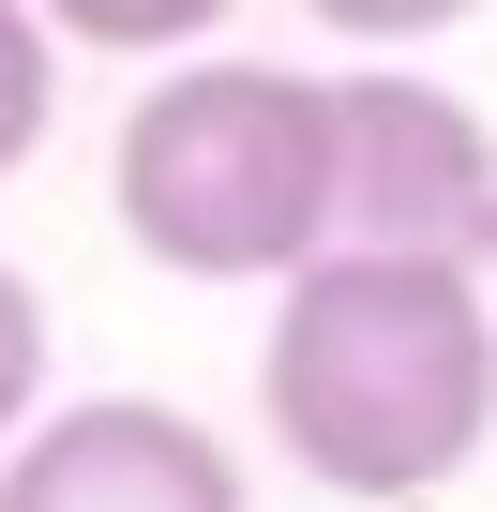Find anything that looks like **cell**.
<instances>
[{
	"mask_svg": "<svg viewBox=\"0 0 497 512\" xmlns=\"http://www.w3.org/2000/svg\"><path fill=\"white\" fill-rule=\"evenodd\" d=\"M257 407L332 497H437L497 437V287L482 256H302L257 347Z\"/></svg>",
	"mask_w": 497,
	"mask_h": 512,
	"instance_id": "1",
	"label": "cell"
},
{
	"mask_svg": "<svg viewBox=\"0 0 497 512\" xmlns=\"http://www.w3.org/2000/svg\"><path fill=\"white\" fill-rule=\"evenodd\" d=\"M121 226L181 287H287L332 256V76L181 61L121 121Z\"/></svg>",
	"mask_w": 497,
	"mask_h": 512,
	"instance_id": "2",
	"label": "cell"
},
{
	"mask_svg": "<svg viewBox=\"0 0 497 512\" xmlns=\"http://www.w3.org/2000/svg\"><path fill=\"white\" fill-rule=\"evenodd\" d=\"M332 241L497 256V136L437 76H332Z\"/></svg>",
	"mask_w": 497,
	"mask_h": 512,
	"instance_id": "3",
	"label": "cell"
},
{
	"mask_svg": "<svg viewBox=\"0 0 497 512\" xmlns=\"http://www.w3.org/2000/svg\"><path fill=\"white\" fill-rule=\"evenodd\" d=\"M0 512H241V467L181 407L91 392V407H46L0 452Z\"/></svg>",
	"mask_w": 497,
	"mask_h": 512,
	"instance_id": "4",
	"label": "cell"
},
{
	"mask_svg": "<svg viewBox=\"0 0 497 512\" xmlns=\"http://www.w3.org/2000/svg\"><path fill=\"white\" fill-rule=\"evenodd\" d=\"M31 16H46L61 46H106V61H166V46L226 31L241 0H31Z\"/></svg>",
	"mask_w": 497,
	"mask_h": 512,
	"instance_id": "5",
	"label": "cell"
},
{
	"mask_svg": "<svg viewBox=\"0 0 497 512\" xmlns=\"http://www.w3.org/2000/svg\"><path fill=\"white\" fill-rule=\"evenodd\" d=\"M61 121V31L31 16V0H0V181H16Z\"/></svg>",
	"mask_w": 497,
	"mask_h": 512,
	"instance_id": "6",
	"label": "cell"
},
{
	"mask_svg": "<svg viewBox=\"0 0 497 512\" xmlns=\"http://www.w3.org/2000/svg\"><path fill=\"white\" fill-rule=\"evenodd\" d=\"M31 407H46V302H31L16 256H0V452L31 437Z\"/></svg>",
	"mask_w": 497,
	"mask_h": 512,
	"instance_id": "7",
	"label": "cell"
},
{
	"mask_svg": "<svg viewBox=\"0 0 497 512\" xmlns=\"http://www.w3.org/2000/svg\"><path fill=\"white\" fill-rule=\"evenodd\" d=\"M302 16H332L347 46H422V31H467L482 0H302Z\"/></svg>",
	"mask_w": 497,
	"mask_h": 512,
	"instance_id": "8",
	"label": "cell"
},
{
	"mask_svg": "<svg viewBox=\"0 0 497 512\" xmlns=\"http://www.w3.org/2000/svg\"><path fill=\"white\" fill-rule=\"evenodd\" d=\"M482 272H497V256H482Z\"/></svg>",
	"mask_w": 497,
	"mask_h": 512,
	"instance_id": "9",
	"label": "cell"
}]
</instances>
